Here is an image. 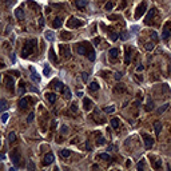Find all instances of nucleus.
I'll list each match as a JSON object with an SVG mask.
<instances>
[{
	"instance_id": "1",
	"label": "nucleus",
	"mask_w": 171,
	"mask_h": 171,
	"mask_svg": "<svg viewBox=\"0 0 171 171\" xmlns=\"http://www.w3.org/2000/svg\"><path fill=\"white\" fill-rule=\"evenodd\" d=\"M76 51H78V54L80 55H87V58L90 59L91 62L95 60V51H94L92 45L88 43V42H82L76 45Z\"/></svg>"
},
{
	"instance_id": "2",
	"label": "nucleus",
	"mask_w": 171,
	"mask_h": 171,
	"mask_svg": "<svg viewBox=\"0 0 171 171\" xmlns=\"http://www.w3.org/2000/svg\"><path fill=\"white\" fill-rule=\"evenodd\" d=\"M35 50H36V40H35V39L27 40V42L24 43L23 50H21V56L23 58H28L32 52H35Z\"/></svg>"
},
{
	"instance_id": "3",
	"label": "nucleus",
	"mask_w": 171,
	"mask_h": 171,
	"mask_svg": "<svg viewBox=\"0 0 171 171\" xmlns=\"http://www.w3.org/2000/svg\"><path fill=\"white\" fill-rule=\"evenodd\" d=\"M146 9H147V4L144 3V2H142L139 5H138V8H136V11H135V19H139V17H142L143 15H144V12H146Z\"/></svg>"
},
{
	"instance_id": "4",
	"label": "nucleus",
	"mask_w": 171,
	"mask_h": 171,
	"mask_svg": "<svg viewBox=\"0 0 171 171\" xmlns=\"http://www.w3.org/2000/svg\"><path fill=\"white\" fill-rule=\"evenodd\" d=\"M171 35V20H168L166 24L163 26V31H162V38L163 40H167Z\"/></svg>"
},
{
	"instance_id": "5",
	"label": "nucleus",
	"mask_w": 171,
	"mask_h": 171,
	"mask_svg": "<svg viewBox=\"0 0 171 171\" xmlns=\"http://www.w3.org/2000/svg\"><path fill=\"white\" fill-rule=\"evenodd\" d=\"M20 159H21V158H20V154H19V150L15 149V150L11 151V161L14 162V164H15L16 167L20 164Z\"/></svg>"
},
{
	"instance_id": "6",
	"label": "nucleus",
	"mask_w": 171,
	"mask_h": 171,
	"mask_svg": "<svg viewBox=\"0 0 171 171\" xmlns=\"http://www.w3.org/2000/svg\"><path fill=\"white\" fill-rule=\"evenodd\" d=\"M67 26L70 28H79V27L83 26V21L76 19V17H70V20L67 21Z\"/></svg>"
},
{
	"instance_id": "7",
	"label": "nucleus",
	"mask_w": 171,
	"mask_h": 171,
	"mask_svg": "<svg viewBox=\"0 0 171 171\" xmlns=\"http://www.w3.org/2000/svg\"><path fill=\"white\" fill-rule=\"evenodd\" d=\"M4 82H5V87H7V90L11 91V92H14V90H15V86L14 84L15 83H14V79L9 76V74L4 78Z\"/></svg>"
},
{
	"instance_id": "8",
	"label": "nucleus",
	"mask_w": 171,
	"mask_h": 171,
	"mask_svg": "<svg viewBox=\"0 0 171 171\" xmlns=\"http://www.w3.org/2000/svg\"><path fill=\"white\" fill-rule=\"evenodd\" d=\"M156 12H158V11H156L155 8H151V9H150V12L147 14L146 19H144V23H146L147 26H149V24H151V23H152V20H154V17H155Z\"/></svg>"
},
{
	"instance_id": "9",
	"label": "nucleus",
	"mask_w": 171,
	"mask_h": 171,
	"mask_svg": "<svg viewBox=\"0 0 171 171\" xmlns=\"http://www.w3.org/2000/svg\"><path fill=\"white\" fill-rule=\"evenodd\" d=\"M143 140H144V146H146V149H147V150H150L151 147L154 146V139H152L150 135L143 134Z\"/></svg>"
},
{
	"instance_id": "10",
	"label": "nucleus",
	"mask_w": 171,
	"mask_h": 171,
	"mask_svg": "<svg viewBox=\"0 0 171 171\" xmlns=\"http://www.w3.org/2000/svg\"><path fill=\"white\" fill-rule=\"evenodd\" d=\"M54 161H55V155L52 154V152H48V154H45V156L43 159V166H48V164H51Z\"/></svg>"
},
{
	"instance_id": "11",
	"label": "nucleus",
	"mask_w": 171,
	"mask_h": 171,
	"mask_svg": "<svg viewBox=\"0 0 171 171\" xmlns=\"http://www.w3.org/2000/svg\"><path fill=\"white\" fill-rule=\"evenodd\" d=\"M60 51H62V55L63 58L66 59H70L71 58V52H70V47L66 44V45H60Z\"/></svg>"
},
{
	"instance_id": "12",
	"label": "nucleus",
	"mask_w": 171,
	"mask_h": 171,
	"mask_svg": "<svg viewBox=\"0 0 171 171\" xmlns=\"http://www.w3.org/2000/svg\"><path fill=\"white\" fill-rule=\"evenodd\" d=\"M131 52H132V48H130V47H126V58H124V63L127 64V66H128V64L130 63H131Z\"/></svg>"
},
{
	"instance_id": "13",
	"label": "nucleus",
	"mask_w": 171,
	"mask_h": 171,
	"mask_svg": "<svg viewBox=\"0 0 171 171\" xmlns=\"http://www.w3.org/2000/svg\"><path fill=\"white\" fill-rule=\"evenodd\" d=\"M92 107H94V103L91 102V99L86 98V99L83 100V108H84L86 111H90V110H91Z\"/></svg>"
},
{
	"instance_id": "14",
	"label": "nucleus",
	"mask_w": 171,
	"mask_h": 171,
	"mask_svg": "<svg viewBox=\"0 0 171 171\" xmlns=\"http://www.w3.org/2000/svg\"><path fill=\"white\" fill-rule=\"evenodd\" d=\"M45 98H47V100H48L50 103H52V104L56 102V94H55V92H47V94H45Z\"/></svg>"
},
{
	"instance_id": "15",
	"label": "nucleus",
	"mask_w": 171,
	"mask_h": 171,
	"mask_svg": "<svg viewBox=\"0 0 171 171\" xmlns=\"http://www.w3.org/2000/svg\"><path fill=\"white\" fill-rule=\"evenodd\" d=\"M8 110V102L5 99L0 100V112H4V111Z\"/></svg>"
},
{
	"instance_id": "16",
	"label": "nucleus",
	"mask_w": 171,
	"mask_h": 171,
	"mask_svg": "<svg viewBox=\"0 0 171 171\" xmlns=\"http://www.w3.org/2000/svg\"><path fill=\"white\" fill-rule=\"evenodd\" d=\"M110 56L112 60H115V59L119 56V48H111L110 50Z\"/></svg>"
},
{
	"instance_id": "17",
	"label": "nucleus",
	"mask_w": 171,
	"mask_h": 171,
	"mask_svg": "<svg viewBox=\"0 0 171 171\" xmlns=\"http://www.w3.org/2000/svg\"><path fill=\"white\" fill-rule=\"evenodd\" d=\"M62 92H63L64 98H66L67 100H70V99H71V91H70V88H68V87H66V86H64V87H63V90H62Z\"/></svg>"
},
{
	"instance_id": "18",
	"label": "nucleus",
	"mask_w": 171,
	"mask_h": 171,
	"mask_svg": "<svg viewBox=\"0 0 171 171\" xmlns=\"http://www.w3.org/2000/svg\"><path fill=\"white\" fill-rule=\"evenodd\" d=\"M48 56H50V60H51V62L58 63V58H56V54H55V50H54V48H50V54H48Z\"/></svg>"
},
{
	"instance_id": "19",
	"label": "nucleus",
	"mask_w": 171,
	"mask_h": 171,
	"mask_svg": "<svg viewBox=\"0 0 171 171\" xmlns=\"http://www.w3.org/2000/svg\"><path fill=\"white\" fill-rule=\"evenodd\" d=\"M154 128H155V135H156V136H159V135H161V130H162L161 122H155L154 123Z\"/></svg>"
},
{
	"instance_id": "20",
	"label": "nucleus",
	"mask_w": 171,
	"mask_h": 171,
	"mask_svg": "<svg viewBox=\"0 0 171 171\" xmlns=\"http://www.w3.org/2000/svg\"><path fill=\"white\" fill-rule=\"evenodd\" d=\"M15 15H16V17H17V20H23V19H24V12H23L21 8H17V9L15 11Z\"/></svg>"
},
{
	"instance_id": "21",
	"label": "nucleus",
	"mask_w": 171,
	"mask_h": 171,
	"mask_svg": "<svg viewBox=\"0 0 171 171\" xmlns=\"http://www.w3.org/2000/svg\"><path fill=\"white\" fill-rule=\"evenodd\" d=\"M29 71L32 72V75H31V76H32V79H33L35 82H36V83H39V82H40V76L36 74V71H35V70H33L32 67H29Z\"/></svg>"
},
{
	"instance_id": "22",
	"label": "nucleus",
	"mask_w": 171,
	"mask_h": 171,
	"mask_svg": "<svg viewBox=\"0 0 171 171\" xmlns=\"http://www.w3.org/2000/svg\"><path fill=\"white\" fill-rule=\"evenodd\" d=\"M75 5L78 8H84L87 5V0H75Z\"/></svg>"
},
{
	"instance_id": "23",
	"label": "nucleus",
	"mask_w": 171,
	"mask_h": 171,
	"mask_svg": "<svg viewBox=\"0 0 171 171\" xmlns=\"http://www.w3.org/2000/svg\"><path fill=\"white\" fill-rule=\"evenodd\" d=\"M114 91L118 92V94H123V92H126V86L124 84H118Z\"/></svg>"
},
{
	"instance_id": "24",
	"label": "nucleus",
	"mask_w": 171,
	"mask_h": 171,
	"mask_svg": "<svg viewBox=\"0 0 171 171\" xmlns=\"http://www.w3.org/2000/svg\"><path fill=\"white\" fill-rule=\"evenodd\" d=\"M27 106H28V99H27V98L20 99V102H19V107L24 110V108H27Z\"/></svg>"
},
{
	"instance_id": "25",
	"label": "nucleus",
	"mask_w": 171,
	"mask_h": 171,
	"mask_svg": "<svg viewBox=\"0 0 171 171\" xmlns=\"http://www.w3.org/2000/svg\"><path fill=\"white\" fill-rule=\"evenodd\" d=\"M51 86H55L56 90H60V91L63 90V87H64V84H63V83H60L59 80H54V82L51 83Z\"/></svg>"
},
{
	"instance_id": "26",
	"label": "nucleus",
	"mask_w": 171,
	"mask_h": 171,
	"mask_svg": "<svg viewBox=\"0 0 171 171\" xmlns=\"http://www.w3.org/2000/svg\"><path fill=\"white\" fill-rule=\"evenodd\" d=\"M52 27L54 28H60L62 27V19L60 17H56V19L52 21Z\"/></svg>"
},
{
	"instance_id": "27",
	"label": "nucleus",
	"mask_w": 171,
	"mask_h": 171,
	"mask_svg": "<svg viewBox=\"0 0 171 171\" xmlns=\"http://www.w3.org/2000/svg\"><path fill=\"white\" fill-rule=\"evenodd\" d=\"M45 38H47V40H50V42H54L55 35H54L52 31H45Z\"/></svg>"
},
{
	"instance_id": "28",
	"label": "nucleus",
	"mask_w": 171,
	"mask_h": 171,
	"mask_svg": "<svg viewBox=\"0 0 171 171\" xmlns=\"http://www.w3.org/2000/svg\"><path fill=\"white\" fill-rule=\"evenodd\" d=\"M71 38H72V35L70 33V32H62L60 33V39L62 40H70Z\"/></svg>"
},
{
	"instance_id": "29",
	"label": "nucleus",
	"mask_w": 171,
	"mask_h": 171,
	"mask_svg": "<svg viewBox=\"0 0 171 171\" xmlns=\"http://www.w3.org/2000/svg\"><path fill=\"white\" fill-rule=\"evenodd\" d=\"M88 88H90L91 91H98L99 88H100V86H99L98 82H92V83L90 84V87H88Z\"/></svg>"
},
{
	"instance_id": "30",
	"label": "nucleus",
	"mask_w": 171,
	"mask_h": 171,
	"mask_svg": "<svg viewBox=\"0 0 171 171\" xmlns=\"http://www.w3.org/2000/svg\"><path fill=\"white\" fill-rule=\"evenodd\" d=\"M70 155H71V151H70V150H67V149L60 150V156L62 158H68Z\"/></svg>"
},
{
	"instance_id": "31",
	"label": "nucleus",
	"mask_w": 171,
	"mask_h": 171,
	"mask_svg": "<svg viewBox=\"0 0 171 171\" xmlns=\"http://www.w3.org/2000/svg\"><path fill=\"white\" fill-rule=\"evenodd\" d=\"M168 107H170V104H168V103H166V104H163L161 108H158V111H156V112H158L159 115H161V114H163V112H164V111H166Z\"/></svg>"
},
{
	"instance_id": "32",
	"label": "nucleus",
	"mask_w": 171,
	"mask_h": 171,
	"mask_svg": "<svg viewBox=\"0 0 171 171\" xmlns=\"http://www.w3.org/2000/svg\"><path fill=\"white\" fill-rule=\"evenodd\" d=\"M111 126H112L114 128H118L120 126V122H119V119H118V118H114L112 120H111Z\"/></svg>"
},
{
	"instance_id": "33",
	"label": "nucleus",
	"mask_w": 171,
	"mask_h": 171,
	"mask_svg": "<svg viewBox=\"0 0 171 171\" xmlns=\"http://www.w3.org/2000/svg\"><path fill=\"white\" fill-rule=\"evenodd\" d=\"M20 87H19V94L20 95H24V92H26V84H24V82H20V84H19Z\"/></svg>"
},
{
	"instance_id": "34",
	"label": "nucleus",
	"mask_w": 171,
	"mask_h": 171,
	"mask_svg": "<svg viewBox=\"0 0 171 171\" xmlns=\"http://www.w3.org/2000/svg\"><path fill=\"white\" fill-rule=\"evenodd\" d=\"M50 72H51V68H50V66H48V64H44L43 75H44V76H48V75H50Z\"/></svg>"
},
{
	"instance_id": "35",
	"label": "nucleus",
	"mask_w": 171,
	"mask_h": 171,
	"mask_svg": "<svg viewBox=\"0 0 171 171\" xmlns=\"http://www.w3.org/2000/svg\"><path fill=\"white\" fill-rule=\"evenodd\" d=\"M115 111V107L114 106H108V107H104V112H107V114H112Z\"/></svg>"
},
{
	"instance_id": "36",
	"label": "nucleus",
	"mask_w": 171,
	"mask_h": 171,
	"mask_svg": "<svg viewBox=\"0 0 171 171\" xmlns=\"http://www.w3.org/2000/svg\"><path fill=\"white\" fill-rule=\"evenodd\" d=\"M112 8H114V3H112V2L106 3V5H104V9H106V11H111Z\"/></svg>"
},
{
	"instance_id": "37",
	"label": "nucleus",
	"mask_w": 171,
	"mask_h": 171,
	"mask_svg": "<svg viewBox=\"0 0 171 171\" xmlns=\"http://www.w3.org/2000/svg\"><path fill=\"white\" fill-rule=\"evenodd\" d=\"M8 140L9 142H15L16 140V134L12 131V132H9V135H8Z\"/></svg>"
},
{
	"instance_id": "38",
	"label": "nucleus",
	"mask_w": 171,
	"mask_h": 171,
	"mask_svg": "<svg viewBox=\"0 0 171 171\" xmlns=\"http://www.w3.org/2000/svg\"><path fill=\"white\" fill-rule=\"evenodd\" d=\"M98 158H99V159H104V161H110V159H111L108 154H99Z\"/></svg>"
},
{
	"instance_id": "39",
	"label": "nucleus",
	"mask_w": 171,
	"mask_h": 171,
	"mask_svg": "<svg viewBox=\"0 0 171 171\" xmlns=\"http://www.w3.org/2000/svg\"><path fill=\"white\" fill-rule=\"evenodd\" d=\"M104 143H106L104 138H103V136H100V135H99V138H98V142H96V144H98V146H102V144H104Z\"/></svg>"
},
{
	"instance_id": "40",
	"label": "nucleus",
	"mask_w": 171,
	"mask_h": 171,
	"mask_svg": "<svg viewBox=\"0 0 171 171\" xmlns=\"http://www.w3.org/2000/svg\"><path fill=\"white\" fill-rule=\"evenodd\" d=\"M154 45H155V44H154V43H151V42H150V43H147V44H146V50H147V51L154 50Z\"/></svg>"
},
{
	"instance_id": "41",
	"label": "nucleus",
	"mask_w": 171,
	"mask_h": 171,
	"mask_svg": "<svg viewBox=\"0 0 171 171\" xmlns=\"http://www.w3.org/2000/svg\"><path fill=\"white\" fill-rule=\"evenodd\" d=\"M151 39L154 40V42H158V35H156L155 31H152V32H151Z\"/></svg>"
},
{
	"instance_id": "42",
	"label": "nucleus",
	"mask_w": 171,
	"mask_h": 171,
	"mask_svg": "<svg viewBox=\"0 0 171 171\" xmlns=\"http://www.w3.org/2000/svg\"><path fill=\"white\" fill-rule=\"evenodd\" d=\"M8 118H9V116H8L7 114H3V115H2V122H3V123H7Z\"/></svg>"
},
{
	"instance_id": "43",
	"label": "nucleus",
	"mask_w": 171,
	"mask_h": 171,
	"mask_svg": "<svg viewBox=\"0 0 171 171\" xmlns=\"http://www.w3.org/2000/svg\"><path fill=\"white\" fill-rule=\"evenodd\" d=\"M144 168V161H140L138 163V170H143Z\"/></svg>"
},
{
	"instance_id": "44",
	"label": "nucleus",
	"mask_w": 171,
	"mask_h": 171,
	"mask_svg": "<svg viewBox=\"0 0 171 171\" xmlns=\"http://www.w3.org/2000/svg\"><path fill=\"white\" fill-rule=\"evenodd\" d=\"M27 168H28V170H33V168H35V164H33V162H32V161H29V162H28Z\"/></svg>"
},
{
	"instance_id": "45",
	"label": "nucleus",
	"mask_w": 171,
	"mask_h": 171,
	"mask_svg": "<svg viewBox=\"0 0 171 171\" xmlns=\"http://www.w3.org/2000/svg\"><path fill=\"white\" fill-rule=\"evenodd\" d=\"M71 111H74V112H78V106H76V103H72L71 104Z\"/></svg>"
},
{
	"instance_id": "46",
	"label": "nucleus",
	"mask_w": 171,
	"mask_h": 171,
	"mask_svg": "<svg viewBox=\"0 0 171 171\" xmlns=\"http://www.w3.org/2000/svg\"><path fill=\"white\" fill-rule=\"evenodd\" d=\"M33 116H35V115H33V112H31V114L28 115V118H27V122H28V123H31V122L33 120Z\"/></svg>"
},
{
	"instance_id": "47",
	"label": "nucleus",
	"mask_w": 171,
	"mask_h": 171,
	"mask_svg": "<svg viewBox=\"0 0 171 171\" xmlns=\"http://www.w3.org/2000/svg\"><path fill=\"white\" fill-rule=\"evenodd\" d=\"M82 79H83V82H87L88 80V74L87 72H83V74H82Z\"/></svg>"
},
{
	"instance_id": "48",
	"label": "nucleus",
	"mask_w": 171,
	"mask_h": 171,
	"mask_svg": "<svg viewBox=\"0 0 171 171\" xmlns=\"http://www.w3.org/2000/svg\"><path fill=\"white\" fill-rule=\"evenodd\" d=\"M161 166H162V162H161V161H158V162L154 164V168H156V170H158V168H161Z\"/></svg>"
},
{
	"instance_id": "49",
	"label": "nucleus",
	"mask_w": 171,
	"mask_h": 171,
	"mask_svg": "<svg viewBox=\"0 0 171 171\" xmlns=\"http://www.w3.org/2000/svg\"><path fill=\"white\" fill-rule=\"evenodd\" d=\"M44 24H45V23H44V17L42 16V17H40V19H39V26H40V27H43Z\"/></svg>"
},
{
	"instance_id": "50",
	"label": "nucleus",
	"mask_w": 171,
	"mask_h": 171,
	"mask_svg": "<svg viewBox=\"0 0 171 171\" xmlns=\"http://www.w3.org/2000/svg\"><path fill=\"white\" fill-rule=\"evenodd\" d=\"M108 19H110V20H118V19H119V16H116V15H110Z\"/></svg>"
},
{
	"instance_id": "51",
	"label": "nucleus",
	"mask_w": 171,
	"mask_h": 171,
	"mask_svg": "<svg viewBox=\"0 0 171 171\" xmlns=\"http://www.w3.org/2000/svg\"><path fill=\"white\" fill-rule=\"evenodd\" d=\"M110 33H111V39H112V40L118 39V33H115V32H110Z\"/></svg>"
},
{
	"instance_id": "52",
	"label": "nucleus",
	"mask_w": 171,
	"mask_h": 171,
	"mask_svg": "<svg viewBox=\"0 0 171 171\" xmlns=\"http://www.w3.org/2000/svg\"><path fill=\"white\" fill-rule=\"evenodd\" d=\"M152 108H154V107H152V102H149V104H147V108H146V110H147V111H151Z\"/></svg>"
},
{
	"instance_id": "53",
	"label": "nucleus",
	"mask_w": 171,
	"mask_h": 171,
	"mask_svg": "<svg viewBox=\"0 0 171 171\" xmlns=\"http://www.w3.org/2000/svg\"><path fill=\"white\" fill-rule=\"evenodd\" d=\"M114 78H115L116 80H119V79L122 78V72H116V74H115V76H114Z\"/></svg>"
},
{
	"instance_id": "54",
	"label": "nucleus",
	"mask_w": 171,
	"mask_h": 171,
	"mask_svg": "<svg viewBox=\"0 0 171 171\" xmlns=\"http://www.w3.org/2000/svg\"><path fill=\"white\" fill-rule=\"evenodd\" d=\"M100 42V38H96V39H94V45H98Z\"/></svg>"
},
{
	"instance_id": "55",
	"label": "nucleus",
	"mask_w": 171,
	"mask_h": 171,
	"mask_svg": "<svg viewBox=\"0 0 171 171\" xmlns=\"http://www.w3.org/2000/svg\"><path fill=\"white\" fill-rule=\"evenodd\" d=\"M55 8H64V4H55Z\"/></svg>"
},
{
	"instance_id": "56",
	"label": "nucleus",
	"mask_w": 171,
	"mask_h": 171,
	"mask_svg": "<svg viewBox=\"0 0 171 171\" xmlns=\"http://www.w3.org/2000/svg\"><path fill=\"white\" fill-rule=\"evenodd\" d=\"M120 38H122L123 40H124V39H127V33H126V32H122V35H120Z\"/></svg>"
},
{
	"instance_id": "57",
	"label": "nucleus",
	"mask_w": 171,
	"mask_h": 171,
	"mask_svg": "<svg viewBox=\"0 0 171 171\" xmlns=\"http://www.w3.org/2000/svg\"><path fill=\"white\" fill-rule=\"evenodd\" d=\"M62 132H63V134L67 132V126H62Z\"/></svg>"
},
{
	"instance_id": "58",
	"label": "nucleus",
	"mask_w": 171,
	"mask_h": 171,
	"mask_svg": "<svg viewBox=\"0 0 171 171\" xmlns=\"http://www.w3.org/2000/svg\"><path fill=\"white\" fill-rule=\"evenodd\" d=\"M143 70H144L143 66H138V67H136V71H138V72H139V71H143Z\"/></svg>"
},
{
	"instance_id": "59",
	"label": "nucleus",
	"mask_w": 171,
	"mask_h": 171,
	"mask_svg": "<svg viewBox=\"0 0 171 171\" xmlns=\"http://www.w3.org/2000/svg\"><path fill=\"white\" fill-rule=\"evenodd\" d=\"M86 147H87V149H88V150H90V149H91V144H90V143H88V142H87V143H86Z\"/></svg>"
},
{
	"instance_id": "60",
	"label": "nucleus",
	"mask_w": 171,
	"mask_h": 171,
	"mask_svg": "<svg viewBox=\"0 0 171 171\" xmlns=\"http://www.w3.org/2000/svg\"><path fill=\"white\" fill-rule=\"evenodd\" d=\"M3 67H4V63H3V62H0V68H3Z\"/></svg>"
}]
</instances>
